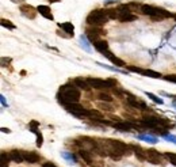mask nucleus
Masks as SVG:
<instances>
[{
	"label": "nucleus",
	"mask_w": 176,
	"mask_h": 167,
	"mask_svg": "<svg viewBox=\"0 0 176 167\" xmlns=\"http://www.w3.org/2000/svg\"><path fill=\"white\" fill-rule=\"evenodd\" d=\"M58 27H60L64 33H67V34H68L69 37H73V33H75V26L72 24V22L58 23Z\"/></svg>",
	"instance_id": "nucleus-24"
},
{
	"label": "nucleus",
	"mask_w": 176,
	"mask_h": 167,
	"mask_svg": "<svg viewBox=\"0 0 176 167\" xmlns=\"http://www.w3.org/2000/svg\"><path fill=\"white\" fill-rule=\"evenodd\" d=\"M0 24H2L3 27L10 29V30H15V24L11 23L10 20H7V19H2V20H0Z\"/></svg>",
	"instance_id": "nucleus-31"
},
{
	"label": "nucleus",
	"mask_w": 176,
	"mask_h": 167,
	"mask_svg": "<svg viewBox=\"0 0 176 167\" xmlns=\"http://www.w3.org/2000/svg\"><path fill=\"white\" fill-rule=\"evenodd\" d=\"M85 35L89 39V42H96L103 35H106V30H103L102 27H98V26H88L85 29Z\"/></svg>",
	"instance_id": "nucleus-8"
},
{
	"label": "nucleus",
	"mask_w": 176,
	"mask_h": 167,
	"mask_svg": "<svg viewBox=\"0 0 176 167\" xmlns=\"http://www.w3.org/2000/svg\"><path fill=\"white\" fill-rule=\"evenodd\" d=\"M73 144L79 148H83V149H87V151H91L92 154H95V151L98 149L99 147V141L98 138H93V137H89V136H79L76 137L75 140H72Z\"/></svg>",
	"instance_id": "nucleus-5"
},
{
	"label": "nucleus",
	"mask_w": 176,
	"mask_h": 167,
	"mask_svg": "<svg viewBox=\"0 0 176 167\" xmlns=\"http://www.w3.org/2000/svg\"><path fill=\"white\" fill-rule=\"evenodd\" d=\"M2 132H3V133H10L11 130L8 129V128H2Z\"/></svg>",
	"instance_id": "nucleus-42"
},
{
	"label": "nucleus",
	"mask_w": 176,
	"mask_h": 167,
	"mask_svg": "<svg viewBox=\"0 0 176 167\" xmlns=\"http://www.w3.org/2000/svg\"><path fill=\"white\" fill-rule=\"evenodd\" d=\"M164 79L168 81H172V83H176V75H168V76H165Z\"/></svg>",
	"instance_id": "nucleus-36"
},
{
	"label": "nucleus",
	"mask_w": 176,
	"mask_h": 167,
	"mask_svg": "<svg viewBox=\"0 0 176 167\" xmlns=\"http://www.w3.org/2000/svg\"><path fill=\"white\" fill-rule=\"evenodd\" d=\"M23 158L24 162L30 163V164H35V163L41 162V155L34 152V151H23Z\"/></svg>",
	"instance_id": "nucleus-13"
},
{
	"label": "nucleus",
	"mask_w": 176,
	"mask_h": 167,
	"mask_svg": "<svg viewBox=\"0 0 176 167\" xmlns=\"http://www.w3.org/2000/svg\"><path fill=\"white\" fill-rule=\"evenodd\" d=\"M88 38H87V35H81L80 37V42H81V46H83L84 50H87V52H91V48H89V44H88Z\"/></svg>",
	"instance_id": "nucleus-27"
},
{
	"label": "nucleus",
	"mask_w": 176,
	"mask_h": 167,
	"mask_svg": "<svg viewBox=\"0 0 176 167\" xmlns=\"http://www.w3.org/2000/svg\"><path fill=\"white\" fill-rule=\"evenodd\" d=\"M20 12H22L26 18L34 19L37 16V12H38V11H37V8L30 6V4H22V6H20Z\"/></svg>",
	"instance_id": "nucleus-14"
},
{
	"label": "nucleus",
	"mask_w": 176,
	"mask_h": 167,
	"mask_svg": "<svg viewBox=\"0 0 176 167\" xmlns=\"http://www.w3.org/2000/svg\"><path fill=\"white\" fill-rule=\"evenodd\" d=\"M137 19V15L133 14V12H119V16H118V20L121 23H129V22H134Z\"/></svg>",
	"instance_id": "nucleus-17"
},
{
	"label": "nucleus",
	"mask_w": 176,
	"mask_h": 167,
	"mask_svg": "<svg viewBox=\"0 0 176 167\" xmlns=\"http://www.w3.org/2000/svg\"><path fill=\"white\" fill-rule=\"evenodd\" d=\"M103 56L104 57H107V59L111 61V63L114 64V65H117V67H126V63L122 59H119V57H117V56H114L111 52L110 50H107V52H104L103 53Z\"/></svg>",
	"instance_id": "nucleus-15"
},
{
	"label": "nucleus",
	"mask_w": 176,
	"mask_h": 167,
	"mask_svg": "<svg viewBox=\"0 0 176 167\" xmlns=\"http://www.w3.org/2000/svg\"><path fill=\"white\" fill-rule=\"evenodd\" d=\"M87 81L93 90H113L115 86H118V81L115 79H98V77H87Z\"/></svg>",
	"instance_id": "nucleus-6"
},
{
	"label": "nucleus",
	"mask_w": 176,
	"mask_h": 167,
	"mask_svg": "<svg viewBox=\"0 0 176 167\" xmlns=\"http://www.w3.org/2000/svg\"><path fill=\"white\" fill-rule=\"evenodd\" d=\"M103 143L108 151V158H111L113 160H119L122 156L130 155V152H133L132 145H128L119 140L107 138V140H103Z\"/></svg>",
	"instance_id": "nucleus-2"
},
{
	"label": "nucleus",
	"mask_w": 176,
	"mask_h": 167,
	"mask_svg": "<svg viewBox=\"0 0 176 167\" xmlns=\"http://www.w3.org/2000/svg\"><path fill=\"white\" fill-rule=\"evenodd\" d=\"M0 158H2V162H0L2 164H0V167H8V164H10V160H11V159H10V155L3 151V152L0 154Z\"/></svg>",
	"instance_id": "nucleus-26"
},
{
	"label": "nucleus",
	"mask_w": 176,
	"mask_h": 167,
	"mask_svg": "<svg viewBox=\"0 0 176 167\" xmlns=\"http://www.w3.org/2000/svg\"><path fill=\"white\" fill-rule=\"evenodd\" d=\"M42 167H57L54 163H52V162H48V163H43Z\"/></svg>",
	"instance_id": "nucleus-38"
},
{
	"label": "nucleus",
	"mask_w": 176,
	"mask_h": 167,
	"mask_svg": "<svg viewBox=\"0 0 176 167\" xmlns=\"http://www.w3.org/2000/svg\"><path fill=\"white\" fill-rule=\"evenodd\" d=\"M63 156H64L65 159H69V160H75L73 155H69V154H67V152H64V154H63Z\"/></svg>",
	"instance_id": "nucleus-37"
},
{
	"label": "nucleus",
	"mask_w": 176,
	"mask_h": 167,
	"mask_svg": "<svg viewBox=\"0 0 176 167\" xmlns=\"http://www.w3.org/2000/svg\"><path fill=\"white\" fill-rule=\"evenodd\" d=\"M108 15H107V11L106 10H100V8H96V10L91 11L89 14L87 15V19L85 22L88 23V26H98V27H102L103 24L107 23L108 20Z\"/></svg>",
	"instance_id": "nucleus-4"
},
{
	"label": "nucleus",
	"mask_w": 176,
	"mask_h": 167,
	"mask_svg": "<svg viewBox=\"0 0 176 167\" xmlns=\"http://www.w3.org/2000/svg\"><path fill=\"white\" fill-rule=\"evenodd\" d=\"M38 126H39V122H37V121H31L30 122V130H31L33 133H34L35 130H38V129H37Z\"/></svg>",
	"instance_id": "nucleus-35"
},
{
	"label": "nucleus",
	"mask_w": 176,
	"mask_h": 167,
	"mask_svg": "<svg viewBox=\"0 0 176 167\" xmlns=\"http://www.w3.org/2000/svg\"><path fill=\"white\" fill-rule=\"evenodd\" d=\"M164 158H167L169 160V163H172L173 166H176V154L172 152H165L164 154Z\"/></svg>",
	"instance_id": "nucleus-32"
},
{
	"label": "nucleus",
	"mask_w": 176,
	"mask_h": 167,
	"mask_svg": "<svg viewBox=\"0 0 176 167\" xmlns=\"http://www.w3.org/2000/svg\"><path fill=\"white\" fill-rule=\"evenodd\" d=\"M81 98L80 88L73 83V81H68V83L63 84L57 92V101L63 106L71 105V103H77Z\"/></svg>",
	"instance_id": "nucleus-1"
},
{
	"label": "nucleus",
	"mask_w": 176,
	"mask_h": 167,
	"mask_svg": "<svg viewBox=\"0 0 176 167\" xmlns=\"http://www.w3.org/2000/svg\"><path fill=\"white\" fill-rule=\"evenodd\" d=\"M96 99L103 101V102H113V101H114V98L111 97V94L106 92L104 90H103V91H100V92L96 95Z\"/></svg>",
	"instance_id": "nucleus-25"
},
{
	"label": "nucleus",
	"mask_w": 176,
	"mask_h": 167,
	"mask_svg": "<svg viewBox=\"0 0 176 167\" xmlns=\"http://www.w3.org/2000/svg\"><path fill=\"white\" fill-rule=\"evenodd\" d=\"M34 133L37 134V147H42V144H43V137H42V134H41V132H38V130H35Z\"/></svg>",
	"instance_id": "nucleus-33"
},
{
	"label": "nucleus",
	"mask_w": 176,
	"mask_h": 167,
	"mask_svg": "<svg viewBox=\"0 0 176 167\" xmlns=\"http://www.w3.org/2000/svg\"><path fill=\"white\" fill-rule=\"evenodd\" d=\"M107 11V15L110 19H118V16H119V11H118V8H108Z\"/></svg>",
	"instance_id": "nucleus-28"
},
{
	"label": "nucleus",
	"mask_w": 176,
	"mask_h": 167,
	"mask_svg": "<svg viewBox=\"0 0 176 167\" xmlns=\"http://www.w3.org/2000/svg\"><path fill=\"white\" fill-rule=\"evenodd\" d=\"M163 156L158 151L150 148V149H146V162L152 163V164H161L163 163Z\"/></svg>",
	"instance_id": "nucleus-12"
},
{
	"label": "nucleus",
	"mask_w": 176,
	"mask_h": 167,
	"mask_svg": "<svg viewBox=\"0 0 176 167\" xmlns=\"http://www.w3.org/2000/svg\"><path fill=\"white\" fill-rule=\"evenodd\" d=\"M11 2H12V3H15V4H22V3L24 2V0H11Z\"/></svg>",
	"instance_id": "nucleus-41"
},
{
	"label": "nucleus",
	"mask_w": 176,
	"mask_h": 167,
	"mask_svg": "<svg viewBox=\"0 0 176 167\" xmlns=\"http://www.w3.org/2000/svg\"><path fill=\"white\" fill-rule=\"evenodd\" d=\"M141 14L146 15V16H150V18L154 19V20H161V19L169 18V16H173L169 11H167L161 7L152 6V4H142L141 6Z\"/></svg>",
	"instance_id": "nucleus-3"
},
{
	"label": "nucleus",
	"mask_w": 176,
	"mask_h": 167,
	"mask_svg": "<svg viewBox=\"0 0 176 167\" xmlns=\"http://www.w3.org/2000/svg\"><path fill=\"white\" fill-rule=\"evenodd\" d=\"M118 0H104V4H111V3H115Z\"/></svg>",
	"instance_id": "nucleus-40"
},
{
	"label": "nucleus",
	"mask_w": 176,
	"mask_h": 167,
	"mask_svg": "<svg viewBox=\"0 0 176 167\" xmlns=\"http://www.w3.org/2000/svg\"><path fill=\"white\" fill-rule=\"evenodd\" d=\"M125 101H126V105H128L129 107H132V109H138V110H142V112H149L150 110V107L145 103L144 101H141L140 98L134 97V95H132V94H129V92H126Z\"/></svg>",
	"instance_id": "nucleus-7"
},
{
	"label": "nucleus",
	"mask_w": 176,
	"mask_h": 167,
	"mask_svg": "<svg viewBox=\"0 0 176 167\" xmlns=\"http://www.w3.org/2000/svg\"><path fill=\"white\" fill-rule=\"evenodd\" d=\"M93 46H95L96 50H98V52H100L102 55H103L104 52L110 50L108 42H107V41H104V39H99V41H96V42H93Z\"/></svg>",
	"instance_id": "nucleus-23"
},
{
	"label": "nucleus",
	"mask_w": 176,
	"mask_h": 167,
	"mask_svg": "<svg viewBox=\"0 0 176 167\" xmlns=\"http://www.w3.org/2000/svg\"><path fill=\"white\" fill-rule=\"evenodd\" d=\"M64 107L68 113H71L76 117H85L87 118L88 114H89V109H85L83 105H79V102H77V103L67 105V106H64Z\"/></svg>",
	"instance_id": "nucleus-9"
},
{
	"label": "nucleus",
	"mask_w": 176,
	"mask_h": 167,
	"mask_svg": "<svg viewBox=\"0 0 176 167\" xmlns=\"http://www.w3.org/2000/svg\"><path fill=\"white\" fill-rule=\"evenodd\" d=\"M163 137H164L165 140H168V141H171V143H173V144H176V136H173V134L167 133V134H164Z\"/></svg>",
	"instance_id": "nucleus-34"
},
{
	"label": "nucleus",
	"mask_w": 176,
	"mask_h": 167,
	"mask_svg": "<svg viewBox=\"0 0 176 167\" xmlns=\"http://www.w3.org/2000/svg\"><path fill=\"white\" fill-rule=\"evenodd\" d=\"M8 155H10L11 160L15 162V163H22V162H24L23 151H20V149H11L10 152H8Z\"/></svg>",
	"instance_id": "nucleus-18"
},
{
	"label": "nucleus",
	"mask_w": 176,
	"mask_h": 167,
	"mask_svg": "<svg viewBox=\"0 0 176 167\" xmlns=\"http://www.w3.org/2000/svg\"><path fill=\"white\" fill-rule=\"evenodd\" d=\"M50 3H57V2H60V0H49Z\"/></svg>",
	"instance_id": "nucleus-43"
},
{
	"label": "nucleus",
	"mask_w": 176,
	"mask_h": 167,
	"mask_svg": "<svg viewBox=\"0 0 176 167\" xmlns=\"http://www.w3.org/2000/svg\"><path fill=\"white\" fill-rule=\"evenodd\" d=\"M111 126L118 132H132L134 128H137L136 124H133L132 121H117V122H113Z\"/></svg>",
	"instance_id": "nucleus-11"
},
{
	"label": "nucleus",
	"mask_w": 176,
	"mask_h": 167,
	"mask_svg": "<svg viewBox=\"0 0 176 167\" xmlns=\"http://www.w3.org/2000/svg\"><path fill=\"white\" fill-rule=\"evenodd\" d=\"M145 94H146V97H148V98H150V99H152L153 102H156V103H158V105H163V103H164V101H163L161 98H158L157 95H154V94H152V92H148V91H146Z\"/></svg>",
	"instance_id": "nucleus-30"
},
{
	"label": "nucleus",
	"mask_w": 176,
	"mask_h": 167,
	"mask_svg": "<svg viewBox=\"0 0 176 167\" xmlns=\"http://www.w3.org/2000/svg\"><path fill=\"white\" fill-rule=\"evenodd\" d=\"M132 149L138 160H142V162L146 160V149H144L140 145H132Z\"/></svg>",
	"instance_id": "nucleus-20"
},
{
	"label": "nucleus",
	"mask_w": 176,
	"mask_h": 167,
	"mask_svg": "<svg viewBox=\"0 0 176 167\" xmlns=\"http://www.w3.org/2000/svg\"><path fill=\"white\" fill-rule=\"evenodd\" d=\"M173 106H175V107H176V101H173Z\"/></svg>",
	"instance_id": "nucleus-44"
},
{
	"label": "nucleus",
	"mask_w": 176,
	"mask_h": 167,
	"mask_svg": "<svg viewBox=\"0 0 176 167\" xmlns=\"http://www.w3.org/2000/svg\"><path fill=\"white\" fill-rule=\"evenodd\" d=\"M77 154H79V156L83 159V160L87 163V164H93V159H92V152L91 151H87V149H83V148H79L77 151Z\"/></svg>",
	"instance_id": "nucleus-16"
},
{
	"label": "nucleus",
	"mask_w": 176,
	"mask_h": 167,
	"mask_svg": "<svg viewBox=\"0 0 176 167\" xmlns=\"http://www.w3.org/2000/svg\"><path fill=\"white\" fill-rule=\"evenodd\" d=\"M0 101H2V105L4 106V107H7V106H8V105H7V102H6V99H4V97H3V95H2V97H0Z\"/></svg>",
	"instance_id": "nucleus-39"
},
{
	"label": "nucleus",
	"mask_w": 176,
	"mask_h": 167,
	"mask_svg": "<svg viewBox=\"0 0 176 167\" xmlns=\"http://www.w3.org/2000/svg\"><path fill=\"white\" fill-rule=\"evenodd\" d=\"M98 109H99L100 112H104V113H111L115 110V107L113 106V102H103V101L98 102Z\"/></svg>",
	"instance_id": "nucleus-22"
},
{
	"label": "nucleus",
	"mask_w": 176,
	"mask_h": 167,
	"mask_svg": "<svg viewBox=\"0 0 176 167\" xmlns=\"http://www.w3.org/2000/svg\"><path fill=\"white\" fill-rule=\"evenodd\" d=\"M138 138H140V140H145V141H148V143H152V144L157 143V138L153 137V136H150V134H140Z\"/></svg>",
	"instance_id": "nucleus-29"
},
{
	"label": "nucleus",
	"mask_w": 176,
	"mask_h": 167,
	"mask_svg": "<svg viewBox=\"0 0 176 167\" xmlns=\"http://www.w3.org/2000/svg\"><path fill=\"white\" fill-rule=\"evenodd\" d=\"M37 11L39 12L41 15L43 16V18H46V19H50V20H53L54 18H53V14H52V10H50V7L49 6H38L37 7Z\"/></svg>",
	"instance_id": "nucleus-21"
},
{
	"label": "nucleus",
	"mask_w": 176,
	"mask_h": 167,
	"mask_svg": "<svg viewBox=\"0 0 176 167\" xmlns=\"http://www.w3.org/2000/svg\"><path fill=\"white\" fill-rule=\"evenodd\" d=\"M73 83H75L80 90H83V91H87V92L91 91V86H89L87 79H83V77H76V79L73 80Z\"/></svg>",
	"instance_id": "nucleus-19"
},
{
	"label": "nucleus",
	"mask_w": 176,
	"mask_h": 167,
	"mask_svg": "<svg viewBox=\"0 0 176 167\" xmlns=\"http://www.w3.org/2000/svg\"><path fill=\"white\" fill-rule=\"evenodd\" d=\"M126 68H128L130 72H136V73H140V75H144V76H148V77H153V79L161 77L160 72L152 71V69H145V68H140V67H134V65H126Z\"/></svg>",
	"instance_id": "nucleus-10"
}]
</instances>
